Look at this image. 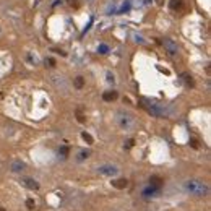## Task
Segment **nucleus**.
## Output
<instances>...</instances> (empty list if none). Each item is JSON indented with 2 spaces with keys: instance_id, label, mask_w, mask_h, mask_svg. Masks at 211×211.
Returning <instances> with one entry per match:
<instances>
[{
  "instance_id": "obj_7",
  "label": "nucleus",
  "mask_w": 211,
  "mask_h": 211,
  "mask_svg": "<svg viewBox=\"0 0 211 211\" xmlns=\"http://www.w3.org/2000/svg\"><path fill=\"white\" fill-rule=\"evenodd\" d=\"M117 91H104V94H102V99L106 101V102H112V101L117 99Z\"/></svg>"
},
{
  "instance_id": "obj_9",
  "label": "nucleus",
  "mask_w": 211,
  "mask_h": 211,
  "mask_svg": "<svg viewBox=\"0 0 211 211\" xmlns=\"http://www.w3.org/2000/svg\"><path fill=\"white\" fill-rule=\"evenodd\" d=\"M161 192V188H158V187H150V188H145L143 190V196H154L158 195Z\"/></svg>"
},
{
  "instance_id": "obj_20",
  "label": "nucleus",
  "mask_w": 211,
  "mask_h": 211,
  "mask_svg": "<svg viewBox=\"0 0 211 211\" xmlns=\"http://www.w3.org/2000/svg\"><path fill=\"white\" fill-rule=\"evenodd\" d=\"M76 116H78V122H81V124L85 122V117H83V114H81V111H78V112H76Z\"/></svg>"
},
{
  "instance_id": "obj_1",
  "label": "nucleus",
  "mask_w": 211,
  "mask_h": 211,
  "mask_svg": "<svg viewBox=\"0 0 211 211\" xmlns=\"http://www.w3.org/2000/svg\"><path fill=\"white\" fill-rule=\"evenodd\" d=\"M141 106H143V107H145L150 114H153V116H156V117H164L167 114L166 106L161 104V102H158L156 99L143 97V99H141Z\"/></svg>"
},
{
  "instance_id": "obj_14",
  "label": "nucleus",
  "mask_w": 211,
  "mask_h": 211,
  "mask_svg": "<svg viewBox=\"0 0 211 211\" xmlns=\"http://www.w3.org/2000/svg\"><path fill=\"white\" fill-rule=\"evenodd\" d=\"M81 136H83V140H85L88 145H93V136H91L88 132H83V133H81Z\"/></svg>"
},
{
  "instance_id": "obj_21",
  "label": "nucleus",
  "mask_w": 211,
  "mask_h": 211,
  "mask_svg": "<svg viewBox=\"0 0 211 211\" xmlns=\"http://www.w3.org/2000/svg\"><path fill=\"white\" fill-rule=\"evenodd\" d=\"M190 145L193 146V148H198V141H196V140H190Z\"/></svg>"
},
{
  "instance_id": "obj_3",
  "label": "nucleus",
  "mask_w": 211,
  "mask_h": 211,
  "mask_svg": "<svg viewBox=\"0 0 211 211\" xmlns=\"http://www.w3.org/2000/svg\"><path fill=\"white\" fill-rule=\"evenodd\" d=\"M117 124L122 127V128H125V130H132L133 127H135V119L133 116H130L128 112H124V111H119L117 112Z\"/></svg>"
},
{
  "instance_id": "obj_2",
  "label": "nucleus",
  "mask_w": 211,
  "mask_h": 211,
  "mask_svg": "<svg viewBox=\"0 0 211 211\" xmlns=\"http://www.w3.org/2000/svg\"><path fill=\"white\" fill-rule=\"evenodd\" d=\"M185 188L190 192V193L198 195V196H205V195H208V192H210L208 185H205L203 182H198V180H188V182H185Z\"/></svg>"
},
{
  "instance_id": "obj_8",
  "label": "nucleus",
  "mask_w": 211,
  "mask_h": 211,
  "mask_svg": "<svg viewBox=\"0 0 211 211\" xmlns=\"http://www.w3.org/2000/svg\"><path fill=\"white\" fill-rule=\"evenodd\" d=\"M10 169L13 172H21L23 169H25V162H21V161H11Z\"/></svg>"
},
{
  "instance_id": "obj_17",
  "label": "nucleus",
  "mask_w": 211,
  "mask_h": 211,
  "mask_svg": "<svg viewBox=\"0 0 211 211\" xmlns=\"http://www.w3.org/2000/svg\"><path fill=\"white\" fill-rule=\"evenodd\" d=\"M89 154H91L89 151H85V150H83V151H80V153H78V159H80V161H83V159H86V158H89Z\"/></svg>"
},
{
  "instance_id": "obj_13",
  "label": "nucleus",
  "mask_w": 211,
  "mask_h": 211,
  "mask_svg": "<svg viewBox=\"0 0 211 211\" xmlns=\"http://www.w3.org/2000/svg\"><path fill=\"white\" fill-rule=\"evenodd\" d=\"M184 5V0H171V10H180Z\"/></svg>"
},
{
  "instance_id": "obj_22",
  "label": "nucleus",
  "mask_w": 211,
  "mask_h": 211,
  "mask_svg": "<svg viewBox=\"0 0 211 211\" xmlns=\"http://www.w3.org/2000/svg\"><path fill=\"white\" fill-rule=\"evenodd\" d=\"M133 146V140H128L127 141V148H132Z\"/></svg>"
},
{
  "instance_id": "obj_11",
  "label": "nucleus",
  "mask_w": 211,
  "mask_h": 211,
  "mask_svg": "<svg viewBox=\"0 0 211 211\" xmlns=\"http://www.w3.org/2000/svg\"><path fill=\"white\" fill-rule=\"evenodd\" d=\"M112 185L116 187V188H125L128 185V182L125 179H117V180H112Z\"/></svg>"
},
{
  "instance_id": "obj_19",
  "label": "nucleus",
  "mask_w": 211,
  "mask_h": 211,
  "mask_svg": "<svg viewBox=\"0 0 211 211\" xmlns=\"http://www.w3.org/2000/svg\"><path fill=\"white\" fill-rule=\"evenodd\" d=\"M45 65L47 67H55V60H54L52 57H49V59H45Z\"/></svg>"
},
{
  "instance_id": "obj_16",
  "label": "nucleus",
  "mask_w": 211,
  "mask_h": 211,
  "mask_svg": "<svg viewBox=\"0 0 211 211\" xmlns=\"http://www.w3.org/2000/svg\"><path fill=\"white\" fill-rule=\"evenodd\" d=\"M68 153H70V148H68V146H62L60 150H59V154L63 156V158H67V156H68Z\"/></svg>"
},
{
  "instance_id": "obj_10",
  "label": "nucleus",
  "mask_w": 211,
  "mask_h": 211,
  "mask_svg": "<svg viewBox=\"0 0 211 211\" xmlns=\"http://www.w3.org/2000/svg\"><path fill=\"white\" fill-rule=\"evenodd\" d=\"M162 182H164V180H162L161 177L153 176V177L150 179V185H151V187H158V188H161V187H162Z\"/></svg>"
},
{
  "instance_id": "obj_15",
  "label": "nucleus",
  "mask_w": 211,
  "mask_h": 211,
  "mask_svg": "<svg viewBox=\"0 0 211 211\" xmlns=\"http://www.w3.org/2000/svg\"><path fill=\"white\" fill-rule=\"evenodd\" d=\"M182 78H184V81H185L188 86H195V83H193V80H192V76L190 75H187V73H184L182 75Z\"/></svg>"
},
{
  "instance_id": "obj_5",
  "label": "nucleus",
  "mask_w": 211,
  "mask_h": 211,
  "mask_svg": "<svg viewBox=\"0 0 211 211\" xmlns=\"http://www.w3.org/2000/svg\"><path fill=\"white\" fill-rule=\"evenodd\" d=\"M97 171H99L101 174H104V176H116L117 172H119V167H117V166H112V164H107V166L97 167Z\"/></svg>"
},
{
  "instance_id": "obj_6",
  "label": "nucleus",
  "mask_w": 211,
  "mask_h": 211,
  "mask_svg": "<svg viewBox=\"0 0 211 211\" xmlns=\"http://www.w3.org/2000/svg\"><path fill=\"white\" fill-rule=\"evenodd\" d=\"M21 182H23V185L28 187L29 190H37V188H39V184H37L34 179H29V177H26V179H23Z\"/></svg>"
},
{
  "instance_id": "obj_4",
  "label": "nucleus",
  "mask_w": 211,
  "mask_h": 211,
  "mask_svg": "<svg viewBox=\"0 0 211 211\" xmlns=\"http://www.w3.org/2000/svg\"><path fill=\"white\" fill-rule=\"evenodd\" d=\"M161 44L164 45V49L171 54V55H176L177 52H179V47H177V44L174 42L172 39H169V37H164V39L161 41Z\"/></svg>"
},
{
  "instance_id": "obj_18",
  "label": "nucleus",
  "mask_w": 211,
  "mask_h": 211,
  "mask_svg": "<svg viewBox=\"0 0 211 211\" xmlns=\"http://www.w3.org/2000/svg\"><path fill=\"white\" fill-rule=\"evenodd\" d=\"M26 206H28V210H34V200H31V198H28L26 200Z\"/></svg>"
},
{
  "instance_id": "obj_23",
  "label": "nucleus",
  "mask_w": 211,
  "mask_h": 211,
  "mask_svg": "<svg viewBox=\"0 0 211 211\" xmlns=\"http://www.w3.org/2000/svg\"><path fill=\"white\" fill-rule=\"evenodd\" d=\"M0 211H5V208H0Z\"/></svg>"
},
{
  "instance_id": "obj_12",
  "label": "nucleus",
  "mask_w": 211,
  "mask_h": 211,
  "mask_svg": "<svg viewBox=\"0 0 211 211\" xmlns=\"http://www.w3.org/2000/svg\"><path fill=\"white\" fill-rule=\"evenodd\" d=\"M73 86H75L76 89H81V88L85 86V78H83V76H76V78H73Z\"/></svg>"
}]
</instances>
